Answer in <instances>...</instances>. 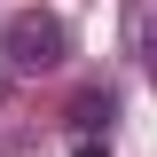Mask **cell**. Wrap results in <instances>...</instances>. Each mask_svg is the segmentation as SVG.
Listing matches in <instances>:
<instances>
[{
	"instance_id": "3",
	"label": "cell",
	"mask_w": 157,
	"mask_h": 157,
	"mask_svg": "<svg viewBox=\"0 0 157 157\" xmlns=\"http://www.w3.org/2000/svg\"><path fill=\"white\" fill-rule=\"evenodd\" d=\"M134 47H141V71H149V86H157V16H141V32H134Z\"/></svg>"
},
{
	"instance_id": "4",
	"label": "cell",
	"mask_w": 157,
	"mask_h": 157,
	"mask_svg": "<svg viewBox=\"0 0 157 157\" xmlns=\"http://www.w3.org/2000/svg\"><path fill=\"white\" fill-rule=\"evenodd\" d=\"M71 157H110V141H102V134H78V141H71Z\"/></svg>"
},
{
	"instance_id": "5",
	"label": "cell",
	"mask_w": 157,
	"mask_h": 157,
	"mask_svg": "<svg viewBox=\"0 0 157 157\" xmlns=\"http://www.w3.org/2000/svg\"><path fill=\"white\" fill-rule=\"evenodd\" d=\"M8 78H16V71H8V63H0V102H8Z\"/></svg>"
},
{
	"instance_id": "1",
	"label": "cell",
	"mask_w": 157,
	"mask_h": 157,
	"mask_svg": "<svg viewBox=\"0 0 157 157\" xmlns=\"http://www.w3.org/2000/svg\"><path fill=\"white\" fill-rule=\"evenodd\" d=\"M0 55H8L16 78H39V71H55V63L71 55V32H63V16H47V8H24V16H8V32H0Z\"/></svg>"
},
{
	"instance_id": "2",
	"label": "cell",
	"mask_w": 157,
	"mask_h": 157,
	"mask_svg": "<svg viewBox=\"0 0 157 157\" xmlns=\"http://www.w3.org/2000/svg\"><path fill=\"white\" fill-rule=\"evenodd\" d=\"M110 118H118V94L110 86H86L71 102V134H110Z\"/></svg>"
}]
</instances>
